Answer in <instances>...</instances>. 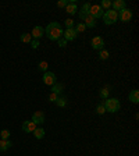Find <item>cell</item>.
Wrapping results in <instances>:
<instances>
[{
  "instance_id": "cell-16",
  "label": "cell",
  "mask_w": 139,
  "mask_h": 156,
  "mask_svg": "<svg viewBox=\"0 0 139 156\" xmlns=\"http://www.w3.org/2000/svg\"><path fill=\"white\" fill-rule=\"evenodd\" d=\"M128 99H130L132 103H139V91H138V89L131 91L130 95H128Z\"/></svg>"
},
{
  "instance_id": "cell-18",
  "label": "cell",
  "mask_w": 139,
  "mask_h": 156,
  "mask_svg": "<svg viewBox=\"0 0 139 156\" xmlns=\"http://www.w3.org/2000/svg\"><path fill=\"white\" fill-rule=\"evenodd\" d=\"M33 135H35V138H38V140H42L43 136H45V130H43V128H38V127H36L35 131H33Z\"/></svg>"
},
{
  "instance_id": "cell-31",
  "label": "cell",
  "mask_w": 139,
  "mask_h": 156,
  "mask_svg": "<svg viewBox=\"0 0 139 156\" xmlns=\"http://www.w3.org/2000/svg\"><path fill=\"white\" fill-rule=\"evenodd\" d=\"M57 99H58V95L57 94H53V92H52V94L49 95V101H50V102H56Z\"/></svg>"
},
{
  "instance_id": "cell-29",
  "label": "cell",
  "mask_w": 139,
  "mask_h": 156,
  "mask_svg": "<svg viewBox=\"0 0 139 156\" xmlns=\"http://www.w3.org/2000/svg\"><path fill=\"white\" fill-rule=\"evenodd\" d=\"M64 24H65V27H67V28H72V27H74V21H72L71 18L65 20V21H64Z\"/></svg>"
},
{
  "instance_id": "cell-26",
  "label": "cell",
  "mask_w": 139,
  "mask_h": 156,
  "mask_svg": "<svg viewBox=\"0 0 139 156\" xmlns=\"http://www.w3.org/2000/svg\"><path fill=\"white\" fill-rule=\"evenodd\" d=\"M99 57H100L102 60H107V58L110 57V53H109L107 50H104V49H103V50H100V55H99Z\"/></svg>"
},
{
  "instance_id": "cell-14",
  "label": "cell",
  "mask_w": 139,
  "mask_h": 156,
  "mask_svg": "<svg viewBox=\"0 0 139 156\" xmlns=\"http://www.w3.org/2000/svg\"><path fill=\"white\" fill-rule=\"evenodd\" d=\"M65 11H67L70 16H74L75 13L78 11V7H77V3L75 2H68V4H67V7H65Z\"/></svg>"
},
{
  "instance_id": "cell-33",
  "label": "cell",
  "mask_w": 139,
  "mask_h": 156,
  "mask_svg": "<svg viewBox=\"0 0 139 156\" xmlns=\"http://www.w3.org/2000/svg\"><path fill=\"white\" fill-rule=\"evenodd\" d=\"M31 45H32V48H33V49H38L39 42H38V41H36V39H35V41H31Z\"/></svg>"
},
{
  "instance_id": "cell-13",
  "label": "cell",
  "mask_w": 139,
  "mask_h": 156,
  "mask_svg": "<svg viewBox=\"0 0 139 156\" xmlns=\"http://www.w3.org/2000/svg\"><path fill=\"white\" fill-rule=\"evenodd\" d=\"M36 128V124L33 121H24L23 123V131L25 133H33Z\"/></svg>"
},
{
  "instance_id": "cell-17",
  "label": "cell",
  "mask_w": 139,
  "mask_h": 156,
  "mask_svg": "<svg viewBox=\"0 0 139 156\" xmlns=\"http://www.w3.org/2000/svg\"><path fill=\"white\" fill-rule=\"evenodd\" d=\"M11 146V142L9 140H0V152H4Z\"/></svg>"
},
{
  "instance_id": "cell-9",
  "label": "cell",
  "mask_w": 139,
  "mask_h": 156,
  "mask_svg": "<svg viewBox=\"0 0 139 156\" xmlns=\"http://www.w3.org/2000/svg\"><path fill=\"white\" fill-rule=\"evenodd\" d=\"M82 20H84V25L86 27V28H95V27H96V20L92 16H89V14L85 16Z\"/></svg>"
},
{
  "instance_id": "cell-30",
  "label": "cell",
  "mask_w": 139,
  "mask_h": 156,
  "mask_svg": "<svg viewBox=\"0 0 139 156\" xmlns=\"http://www.w3.org/2000/svg\"><path fill=\"white\" fill-rule=\"evenodd\" d=\"M57 42H58V46H60V48H65V46H67V41H65L64 38H60Z\"/></svg>"
},
{
  "instance_id": "cell-20",
  "label": "cell",
  "mask_w": 139,
  "mask_h": 156,
  "mask_svg": "<svg viewBox=\"0 0 139 156\" xmlns=\"http://www.w3.org/2000/svg\"><path fill=\"white\" fill-rule=\"evenodd\" d=\"M19 41L24 43H31V41H32V36H31V34H23V35L19 36Z\"/></svg>"
},
{
  "instance_id": "cell-8",
  "label": "cell",
  "mask_w": 139,
  "mask_h": 156,
  "mask_svg": "<svg viewBox=\"0 0 139 156\" xmlns=\"http://www.w3.org/2000/svg\"><path fill=\"white\" fill-rule=\"evenodd\" d=\"M63 35H64V39L65 41H75V38H77L78 34L75 32L74 28H67L65 31H63Z\"/></svg>"
},
{
  "instance_id": "cell-23",
  "label": "cell",
  "mask_w": 139,
  "mask_h": 156,
  "mask_svg": "<svg viewBox=\"0 0 139 156\" xmlns=\"http://www.w3.org/2000/svg\"><path fill=\"white\" fill-rule=\"evenodd\" d=\"M96 113H97V114H100V116H102V114L106 113V107H104V105H103V103H100V105H97V106H96Z\"/></svg>"
},
{
  "instance_id": "cell-22",
  "label": "cell",
  "mask_w": 139,
  "mask_h": 156,
  "mask_svg": "<svg viewBox=\"0 0 139 156\" xmlns=\"http://www.w3.org/2000/svg\"><path fill=\"white\" fill-rule=\"evenodd\" d=\"M75 32L77 34H81V32H84L85 29H86V27L84 25V23H79V24H77V27H75Z\"/></svg>"
},
{
  "instance_id": "cell-12",
  "label": "cell",
  "mask_w": 139,
  "mask_h": 156,
  "mask_svg": "<svg viewBox=\"0 0 139 156\" xmlns=\"http://www.w3.org/2000/svg\"><path fill=\"white\" fill-rule=\"evenodd\" d=\"M125 2H124V0H116V2H113V3H111V7H113V9L111 10H114V11H117V13H118V11H121V10H124L125 9Z\"/></svg>"
},
{
  "instance_id": "cell-15",
  "label": "cell",
  "mask_w": 139,
  "mask_h": 156,
  "mask_svg": "<svg viewBox=\"0 0 139 156\" xmlns=\"http://www.w3.org/2000/svg\"><path fill=\"white\" fill-rule=\"evenodd\" d=\"M89 9H91V3H84L82 4V9H81V11L78 13V16H79V18H84L85 16H88L89 14Z\"/></svg>"
},
{
  "instance_id": "cell-3",
  "label": "cell",
  "mask_w": 139,
  "mask_h": 156,
  "mask_svg": "<svg viewBox=\"0 0 139 156\" xmlns=\"http://www.w3.org/2000/svg\"><path fill=\"white\" fill-rule=\"evenodd\" d=\"M102 18H103L106 25H111V24L117 23V20H118V13L110 9V10H107V11H104Z\"/></svg>"
},
{
  "instance_id": "cell-27",
  "label": "cell",
  "mask_w": 139,
  "mask_h": 156,
  "mask_svg": "<svg viewBox=\"0 0 139 156\" xmlns=\"http://www.w3.org/2000/svg\"><path fill=\"white\" fill-rule=\"evenodd\" d=\"M0 136H2V140H9L10 131L9 130H2L0 131Z\"/></svg>"
},
{
  "instance_id": "cell-2",
  "label": "cell",
  "mask_w": 139,
  "mask_h": 156,
  "mask_svg": "<svg viewBox=\"0 0 139 156\" xmlns=\"http://www.w3.org/2000/svg\"><path fill=\"white\" fill-rule=\"evenodd\" d=\"M104 107H106V112H109V113H116V112L120 110V107H121V103L118 99H116V98H107L106 101L103 102Z\"/></svg>"
},
{
  "instance_id": "cell-7",
  "label": "cell",
  "mask_w": 139,
  "mask_h": 156,
  "mask_svg": "<svg viewBox=\"0 0 139 156\" xmlns=\"http://www.w3.org/2000/svg\"><path fill=\"white\" fill-rule=\"evenodd\" d=\"M92 48L95 49V50H103L104 48V41L102 36H95L93 39H92V42H91Z\"/></svg>"
},
{
  "instance_id": "cell-32",
  "label": "cell",
  "mask_w": 139,
  "mask_h": 156,
  "mask_svg": "<svg viewBox=\"0 0 139 156\" xmlns=\"http://www.w3.org/2000/svg\"><path fill=\"white\" fill-rule=\"evenodd\" d=\"M67 4H68V2L67 0H60L57 3V7H60V9H63V7H67Z\"/></svg>"
},
{
  "instance_id": "cell-25",
  "label": "cell",
  "mask_w": 139,
  "mask_h": 156,
  "mask_svg": "<svg viewBox=\"0 0 139 156\" xmlns=\"http://www.w3.org/2000/svg\"><path fill=\"white\" fill-rule=\"evenodd\" d=\"M100 7H102V9L110 10L111 9V2H110V0H103V2L100 3Z\"/></svg>"
},
{
  "instance_id": "cell-6",
  "label": "cell",
  "mask_w": 139,
  "mask_h": 156,
  "mask_svg": "<svg viewBox=\"0 0 139 156\" xmlns=\"http://www.w3.org/2000/svg\"><path fill=\"white\" fill-rule=\"evenodd\" d=\"M43 84L46 85H50L52 87L53 84H56V74L53 71H46L45 74H43Z\"/></svg>"
},
{
  "instance_id": "cell-24",
  "label": "cell",
  "mask_w": 139,
  "mask_h": 156,
  "mask_svg": "<svg viewBox=\"0 0 139 156\" xmlns=\"http://www.w3.org/2000/svg\"><path fill=\"white\" fill-rule=\"evenodd\" d=\"M54 103L57 105V106H60V107H64L65 105H67V99H65V98H58Z\"/></svg>"
},
{
  "instance_id": "cell-19",
  "label": "cell",
  "mask_w": 139,
  "mask_h": 156,
  "mask_svg": "<svg viewBox=\"0 0 139 156\" xmlns=\"http://www.w3.org/2000/svg\"><path fill=\"white\" fill-rule=\"evenodd\" d=\"M64 89V87H63L61 84H53L52 85V92L53 94H61V91Z\"/></svg>"
},
{
  "instance_id": "cell-5",
  "label": "cell",
  "mask_w": 139,
  "mask_h": 156,
  "mask_svg": "<svg viewBox=\"0 0 139 156\" xmlns=\"http://www.w3.org/2000/svg\"><path fill=\"white\" fill-rule=\"evenodd\" d=\"M118 18H120L123 23H128V21H131V18H132V11L125 7L124 10L118 11Z\"/></svg>"
},
{
  "instance_id": "cell-4",
  "label": "cell",
  "mask_w": 139,
  "mask_h": 156,
  "mask_svg": "<svg viewBox=\"0 0 139 156\" xmlns=\"http://www.w3.org/2000/svg\"><path fill=\"white\" fill-rule=\"evenodd\" d=\"M89 16H92L95 20L102 18V17H103V9L100 7V4H91V9H89Z\"/></svg>"
},
{
  "instance_id": "cell-21",
  "label": "cell",
  "mask_w": 139,
  "mask_h": 156,
  "mask_svg": "<svg viewBox=\"0 0 139 156\" xmlns=\"http://www.w3.org/2000/svg\"><path fill=\"white\" fill-rule=\"evenodd\" d=\"M109 94H110V88L104 87V88L100 89V98L102 99H107V98H109Z\"/></svg>"
},
{
  "instance_id": "cell-11",
  "label": "cell",
  "mask_w": 139,
  "mask_h": 156,
  "mask_svg": "<svg viewBox=\"0 0 139 156\" xmlns=\"http://www.w3.org/2000/svg\"><path fill=\"white\" fill-rule=\"evenodd\" d=\"M43 34H45V28H42V27L36 25L35 28L32 29V32H31V36H32V38H35L36 41H38L39 38H42V36H43Z\"/></svg>"
},
{
  "instance_id": "cell-1",
  "label": "cell",
  "mask_w": 139,
  "mask_h": 156,
  "mask_svg": "<svg viewBox=\"0 0 139 156\" xmlns=\"http://www.w3.org/2000/svg\"><path fill=\"white\" fill-rule=\"evenodd\" d=\"M45 32H46V36H47L50 41H58L60 38H63V28H61V25L58 23H56V21L50 23L46 27Z\"/></svg>"
},
{
  "instance_id": "cell-10",
  "label": "cell",
  "mask_w": 139,
  "mask_h": 156,
  "mask_svg": "<svg viewBox=\"0 0 139 156\" xmlns=\"http://www.w3.org/2000/svg\"><path fill=\"white\" fill-rule=\"evenodd\" d=\"M32 121L38 126V124H42L45 121V113L43 112H35L32 114Z\"/></svg>"
},
{
  "instance_id": "cell-28",
  "label": "cell",
  "mask_w": 139,
  "mask_h": 156,
  "mask_svg": "<svg viewBox=\"0 0 139 156\" xmlns=\"http://www.w3.org/2000/svg\"><path fill=\"white\" fill-rule=\"evenodd\" d=\"M39 70H42V71H47V62H40L39 63Z\"/></svg>"
}]
</instances>
